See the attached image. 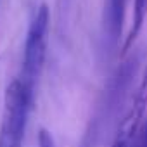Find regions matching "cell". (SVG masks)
<instances>
[{
	"mask_svg": "<svg viewBox=\"0 0 147 147\" xmlns=\"http://www.w3.org/2000/svg\"><path fill=\"white\" fill-rule=\"evenodd\" d=\"M49 30H50V12L47 4H40L28 24L24 52H23V67L18 76L24 88L35 97L38 80L43 73L47 45H49Z\"/></svg>",
	"mask_w": 147,
	"mask_h": 147,
	"instance_id": "1",
	"label": "cell"
},
{
	"mask_svg": "<svg viewBox=\"0 0 147 147\" xmlns=\"http://www.w3.org/2000/svg\"><path fill=\"white\" fill-rule=\"evenodd\" d=\"M33 102L35 97L24 88L19 78H14L7 85L0 123V147H23Z\"/></svg>",
	"mask_w": 147,
	"mask_h": 147,
	"instance_id": "2",
	"label": "cell"
},
{
	"mask_svg": "<svg viewBox=\"0 0 147 147\" xmlns=\"http://www.w3.org/2000/svg\"><path fill=\"white\" fill-rule=\"evenodd\" d=\"M145 107H147V62H145L144 71L140 75V82H138V87L135 90L133 100L128 107V113L119 125V130L131 135L133 130L138 126V123L145 118Z\"/></svg>",
	"mask_w": 147,
	"mask_h": 147,
	"instance_id": "3",
	"label": "cell"
},
{
	"mask_svg": "<svg viewBox=\"0 0 147 147\" xmlns=\"http://www.w3.org/2000/svg\"><path fill=\"white\" fill-rule=\"evenodd\" d=\"M128 0H106L104 5V26L111 45H116L121 38L125 14H126Z\"/></svg>",
	"mask_w": 147,
	"mask_h": 147,
	"instance_id": "4",
	"label": "cell"
},
{
	"mask_svg": "<svg viewBox=\"0 0 147 147\" xmlns=\"http://www.w3.org/2000/svg\"><path fill=\"white\" fill-rule=\"evenodd\" d=\"M145 18H147V0H133V16H131V26H130V31L123 42V52L126 54L128 50H131L137 36L140 35L142 28H144V23H145Z\"/></svg>",
	"mask_w": 147,
	"mask_h": 147,
	"instance_id": "5",
	"label": "cell"
},
{
	"mask_svg": "<svg viewBox=\"0 0 147 147\" xmlns=\"http://www.w3.org/2000/svg\"><path fill=\"white\" fill-rule=\"evenodd\" d=\"M128 147H147V118H144L130 135Z\"/></svg>",
	"mask_w": 147,
	"mask_h": 147,
	"instance_id": "6",
	"label": "cell"
},
{
	"mask_svg": "<svg viewBox=\"0 0 147 147\" xmlns=\"http://www.w3.org/2000/svg\"><path fill=\"white\" fill-rule=\"evenodd\" d=\"M36 142H38V147H57V145H55V140H54V137H52V133H50L49 130H45V128H40Z\"/></svg>",
	"mask_w": 147,
	"mask_h": 147,
	"instance_id": "7",
	"label": "cell"
},
{
	"mask_svg": "<svg viewBox=\"0 0 147 147\" xmlns=\"http://www.w3.org/2000/svg\"><path fill=\"white\" fill-rule=\"evenodd\" d=\"M128 138L130 135L123 130H118L116 137H114V142H113V147H128Z\"/></svg>",
	"mask_w": 147,
	"mask_h": 147,
	"instance_id": "8",
	"label": "cell"
}]
</instances>
